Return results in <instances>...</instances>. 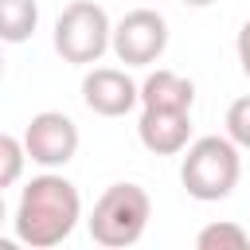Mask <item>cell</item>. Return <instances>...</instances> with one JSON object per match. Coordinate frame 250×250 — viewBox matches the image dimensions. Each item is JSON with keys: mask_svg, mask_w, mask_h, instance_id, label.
I'll list each match as a JSON object with an SVG mask.
<instances>
[{"mask_svg": "<svg viewBox=\"0 0 250 250\" xmlns=\"http://www.w3.org/2000/svg\"><path fill=\"white\" fill-rule=\"evenodd\" d=\"M78 219H82L78 188L59 172H43V176H31L23 184L12 227H16V238L23 246L51 250V246H59L74 234Z\"/></svg>", "mask_w": 250, "mask_h": 250, "instance_id": "6da1fadb", "label": "cell"}, {"mask_svg": "<svg viewBox=\"0 0 250 250\" xmlns=\"http://www.w3.org/2000/svg\"><path fill=\"white\" fill-rule=\"evenodd\" d=\"M242 176V156L238 145L230 137H199L184 148V164H180V184L191 199L199 203H219L238 188Z\"/></svg>", "mask_w": 250, "mask_h": 250, "instance_id": "7a4b0ae2", "label": "cell"}, {"mask_svg": "<svg viewBox=\"0 0 250 250\" xmlns=\"http://www.w3.org/2000/svg\"><path fill=\"white\" fill-rule=\"evenodd\" d=\"M148 219H152V199L141 184H109L98 195L86 227H90V238L98 246L121 250V246L141 242Z\"/></svg>", "mask_w": 250, "mask_h": 250, "instance_id": "3957f363", "label": "cell"}, {"mask_svg": "<svg viewBox=\"0 0 250 250\" xmlns=\"http://www.w3.org/2000/svg\"><path fill=\"white\" fill-rule=\"evenodd\" d=\"M55 51L62 55V62H74V66H90L105 51H113V23L105 8L94 0L66 4L55 20Z\"/></svg>", "mask_w": 250, "mask_h": 250, "instance_id": "277c9868", "label": "cell"}, {"mask_svg": "<svg viewBox=\"0 0 250 250\" xmlns=\"http://www.w3.org/2000/svg\"><path fill=\"white\" fill-rule=\"evenodd\" d=\"M168 47V23L152 8H133L113 23V55L125 66H152Z\"/></svg>", "mask_w": 250, "mask_h": 250, "instance_id": "5b68a950", "label": "cell"}, {"mask_svg": "<svg viewBox=\"0 0 250 250\" xmlns=\"http://www.w3.org/2000/svg\"><path fill=\"white\" fill-rule=\"evenodd\" d=\"M23 145H27V156L43 168H62L74 160L78 152V125L59 113V109H43L27 121L23 129Z\"/></svg>", "mask_w": 250, "mask_h": 250, "instance_id": "8992f818", "label": "cell"}, {"mask_svg": "<svg viewBox=\"0 0 250 250\" xmlns=\"http://www.w3.org/2000/svg\"><path fill=\"white\" fill-rule=\"evenodd\" d=\"M82 102L98 117H125L141 102V86L117 66H94L82 78Z\"/></svg>", "mask_w": 250, "mask_h": 250, "instance_id": "52a82bcc", "label": "cell"}, {"mask_svg": "<svg viewBox=\"0 0 250 250\" xmlns=\"http://www.w3.org/2000/svg\"><path fill=\"white\" fill-rule=\"evenodd\" d=\"M137 137L156 156H176L191 145V109H141Z\"/></svg>", "mask_w": 250, "mask_h": 250, "instance_id": "ba28073f", "label": "cell"}, {"mask_svg": "<svg viewBox=\"0 0 250 250\" xmlns=\"http://www.w3.org/2000/svg\"><path fill=\"white\" fill-rule=\"evenodd\" d=\"M191 102H195V86H191V78H184L176 70H152L141 82L145 109H191Z\"/></svg>", "mask_w": 250, "mask_h": 250, "instance_id": "9c48e42d", "label": "cell"}, {"mask_svg": "<svg viewBox=\"0 0 250 250\" xmlns=\"http://www.w3.org/2000/svg\"><path fill=\"white\" fill-rule=\"evenodd\" d=\"M39 27V4L35 0H0V35L4 43H27Z\"/></svg>", "mask_w": 250, "mask_h": 250, "instance_id": "30bf717a", "label": "cell"}, {"mask_svg": "<svg viewBox=\"0 0 250 250\" xmlns=\"http://www.w3.org/2000/svg\"><path fill=\"white\" fill-rule=\"evenodd\" d=\"M195 246L199 250H246L250 246V234L238 227V223H207L199 234H195Z\"/></svg>", "mask_w": 250, "mask_h": 250, "instance_id": "8fae6325", "label": "cell"}, {"mask_svg": "<svg viewBox=\"0 0 250 250\" xmlns=\"http://www.w3.org/2000/svg\"><path fill=\"white\" fill-rule=\"evenodd\" d=\"M23 160H31L23 137L4 133V137H0V188H12V184L23 176Z\"/></svg>", "mask_w": 250, "mask_h": 250, "instance_id": "7c38bea8", "label": "cell"}, {"mask_svg": "<svg viewBox=\"0 0 250 250\" xmlns=\"http://www.w3.org/2000/svg\"><path fill=\"white\" fill-rule=\"evenodd\" d=\"M227 137L238 148H250V94L230 102V109H227Z\"/></svg>", "mask_w": 250, "mask_h": 250, "instance_id": "4fadbf2b", "label": "cell"}, {"mask_svg": "<svg viewBox=\"0 0 250 250\" xmlns=\"http://www.w3.org/2000/svg\"><path fill=\"white\" fill-rule=\"evenodd\" d=\"M234 47H238V62H242V74L250 78V20L238 27V39H234Z\"/></svg>", "mask_w": 250, "mask_h": 250, "instance_id": "5bb4252c", "label": "cell"}, {"mask_svg": "<svg viewBox=\"0 0 250 250\" xmlns=\"http://www.w3.org/2000/svg\"><path fill=\"white\" fill-rule=\"evenodd\" d=\"M180 4H188V8H207V4H215V0H180Z\"/></svg>", "mask_w": 250, "mask_h": 250, "instance_id": "9a60e30c", "label": "cell"}]
</instances>
